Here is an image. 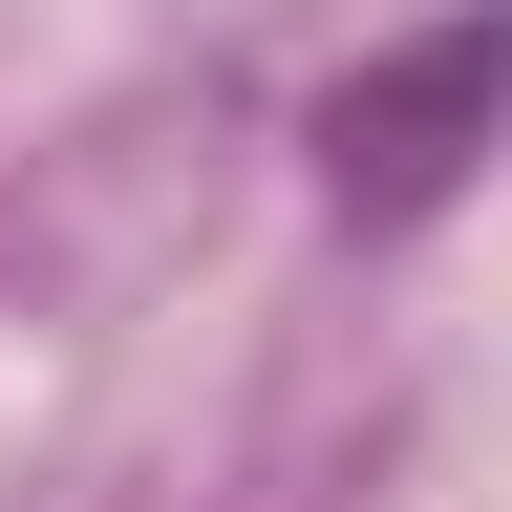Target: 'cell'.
Returning a JSON list of instances; mask_svg holds the SVG:
<instances>
[{
  "mask_svg": "<svg viewBox=\"0 0 512 512\" xmlns=\"http://www.w3.org/2000/svg\"><path fill=\"white\" fill-rule=\"evenodd\" d=\"M491 150H512V0H448L320 86V214L342 235H427Z\"/></svg>",
  "mask_w": 512,
  "mask_h": 512,
  "instance_id": "obj_1",
  "label": "cell"
}]
</instances>
